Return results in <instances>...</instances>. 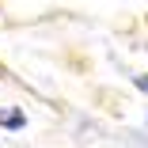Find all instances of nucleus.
<instances>
[{
  "label": "nucleus",
  "mask_w": 148,
  "mask_h": 148,
  "mask_svg": "<svg viewBox=\"0 0 148 148\" xmlns=\"http://www.w3.org/2000/svg\"><path fill=\"white\" fill-rule=\"evenodd\" d=\"M4 122H8L12 129H19V125H23V114H19V110H8V114L0 110V125H4Z\"/></svg>",
  "instance_id": "1"
},
{
  "label": "nucleus",
  "mask_w": 148,
  "mask_h": 148,
  "mask_svg": "<svg viewBox=\"0 0 148 148\" xmlns=\"http://www.w3.org/2000/svg\"><path fill=\"white\" fill-rule=\"evenodd\" d=\"M137 87H140V91H148V76H140V80H137Z\"/></svg>",
  "instance_id": "2"
}]
</instances>
